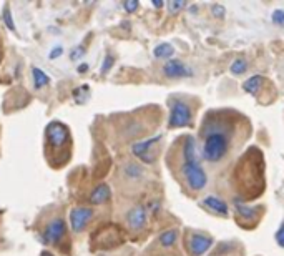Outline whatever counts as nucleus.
Wrapping results in <instances>:
<instances>
[{
  "label": "nucleus",
  "instance_id": "nucleus-1",
  "mask_svg": "<svg viewBox=\"0 0 284 256\" xmlns=\"http://www.w3.org/2000/svg\"><path fill=\"white\" fill-rule=\"evenodd\" d=\"M45 158L52 168L65 167L72 158V135L70 128L54 120L45 128Z\"/></svg>",
  "mask_w": 284,
  "mask_h": 256
},
{
  "label": "nucleus",
  "instance_id": "nucleus-2",
  "mask_svg": "<svg viewBox=\"0 0 284 256\" xmlns=\"http://www.w3.org/2000/svg\"><path fill=\"white\" fill-rule=\"evenodd\" d=\"M229 148V138L225 132L220 130H213L208 133L206 140H204L203 155L208 162H220V160L228 153Z\"/></svg>",
  "mask_w": 284,
  "mask_h": 256
},
{
  "label": "nucleus",
  "instance_id": "nucleus-3",
  "mask_svg": "<svg viewBox=\"0 0 284 256\" xmlns=\"http://www.w3.org/2000/svg\"><path fill=\"white\" fill-rule=\"evenodd\" d=\"M65 236H67V223L60 215L50 218L42 229V241L47 245H60Z\"/></svg>",
  "mask_w": 284,
  "mask_h": 256
},
{
  "label": "nucleus",
  "instance_id": "nucleus-4",
  "mask_svg": "<svg viewBox=\"0 0 284 256\" xmlns=\"http://www.w3.org/2000/svg\"><path fill=\"white\" fill-rule=\"evenodd\" d=\"M181 173L183 176H185L188 186H190L191 190H195V192L203 190L204 186H206V181H208L206 173H204V170L198 163H185L181 168Z\"/></svg>",
  "mask_w": 284,
  "mask_h": 256
},
{
  "label": "nucleus",
  "instance_id": "nucleus-5",
  "mask_svg": "<svg viewBox=\"0 0 284 256\" xmlns=\"http://www.w3.org/2000/svg\"><path fill=\"white\" fill-rule=\"evenodd\" d=\"M93 218V210L88 206H77L70 211V228L75 233L85 231L88 223Z\"/></svg>",
  "mask_w": 284,
  "mask_h": 256
},
{
  "label": "nucleus",
  "instance_id": "nucleus-6",
  "mask_svg": "<svg viewBox=\"0 0 284 256\" xmlns=\"http://www.w3.org/2000/svg\"><path fill=\"white\" fill-rule=\"evenodd\" d=\"M191 121V110L185 102H174L170 115V127L171 128H181L190 125Z\"/></svg>",
  "mask_w": 284,
  "mask_h": 256
},
{
  "label": "nucleus",
  "instance_id": "nucleus-7",
  "mask_svg": "<svg viewBox=\"0 0 284 256\" xmlns=\"http://www.w3.org/2000/svg\"><path fill=\"white\" fill-rule=\"evenodd\" d=\"M126 223H128V227L132 228V229H135V231L145 228V225H146V211H145V208H143L142 205L133 206L132 210L126 213Z\"/></svg>",
  "mask_w": 284,
  "mask_h": 256
},
{
  "label": "nucleus",
  "instance_id": "nucleus-8",
  "mask_svg": "<svg viewBox=\"0 0 284 256\" xmlns=\"http://www.w3.org/2000/svg\"><path fill=\"white\" fill-rule=\"evenodd\" d=\"M211 245H213L211 238L199 235V233H195V235H191V238H190V251L196 256L203 255L204 251H208L211 248Z\"/></svg>",
  "mask_w": 284,
  "mask_h": 256
},
{
  "label": "nucleus",
  "instance_id": "nucleus-9",
  "mask_svg": "<svg viewBox=\"0 0 284 256\" xmlns=\"http://www.w3.org/2000/svg\"><path fill=\"white\" fill-rule=\"evenodd\" d=\"M160 140V137H156V138H151V140H146V142H140V143H135V145L132 146V151H133V155L135 157H138L140 160H143V162H146V163H151L153 162V157L148 151L151 150V146L155 145L156 142Z\"/></svg>",
  "mask_w": 284,
  "mask_h": 256
},
{
  "label": "nucleus",
  "instance_id": "nucleus-10",
  "mask_svg": "<svg viewBox=\"0 0 284 256\" xmlns=\"http://www.w3.org/2000/svg\"><path fill=\"white\" fill-rule=\"evenodd\" d=\"M110 197H112L110 186L102 183L93 188V192H91L88 197V201L91 205H103V203H107L108 199H110Z\"/></svg>",
  "mask_w": 284,
  "mask_h": 256
},
{
  "label": "nucleus",
  "instance_id": "nucleus-11",
  "mask_svg": "<svg viewBox=\"0 0 284 256\" xmlns=\"http://www.w3.org/2000/svg\"><path fill=\"white\" fill-rule=\"evenodd\" d=\"M165 73H167L168 77H171V79H174V77L191 75V72L188 70L181 62H178V60H171V62H168L167 65H165Z\"/></svg>",
  "mask_w": 284,
  "mask_h": 256
},
{
  "label": "nucleus",
  "instance_id": "nucleus-12",
  "mask_svg": "<svg viewBox=\"0 0 284 256\" xmlns=\"http://www.w3.org/2000/svg\"><path fill=\"white\" fill-rule=\"evenodd\" d=\"M204 205H206L209 210L216 211V213H220V215L228 213V206H226V203L216 197H206L204 198Z\"/></svg>",
  "mask_w": 284,
  "mask_h": 256
},
{
  "label": "nucleus",
  "instance_id": "nucleus-13",
  "mask_svg": "<svg viewBox=\"0 0 284 256\" xmlns=\"http://www.w3.org/2000/svg\"><path fill=\"white\" fill-rule=\"evenodd\" d=\"M32 77H33V84H35V88L37 90H40V88H43V86H47L50 84L49 75H45L43 70H40V68H37V67L32 68Z\"/></svg>",
  "mask_w": 284,
  "mask_h": 256
},
{
  "label": "nucleus",
  "instance_id": "nucleus-14",
  "mask_svg": "<svg viewBox=\"0 0 284 256\" xmlns=\"http://www.w3.org/2000/svg\"><path fill=\"white\" fill-rule=\"evenodd\" d=\"M263 82L264 79L263 77H251L250 80H246L244 82V85H243V88L246 90V92H250V93H257L259 92V88L263 86Z\"/></svg>",
  "mask_w": 284,
  "mask_h": 256
},
{
  "label": "nucleus",
  "instance_id": "nucleus-15",
  "mask_svg": "<svg viewBox=\"0 0 284 256\" xmlns=\"http://www.w3.org/2000/svg\"><path fill=\"white\" fill-rule=\"evenodd\" d=\"M153 54H155L156 58H170L174 54V47L171 43H161L153 50Z\"/></svg>",
  "mask_w": 284,
  "mask_h": 256
},
{
  "label": "nucleus",
  "instance_id": "nucleus-16",
  "mask_svg": "<svg viewBox=\"0 0 284 256\" xmlns=\"http://www.w3.org/2000/svg\"><path fill=\"white\" fill-rule=\"evenodd\" d=\"M185 160L186 163H196V153H195V140L188 137L185 142Z\"/></svg>",
  "mask_w": 284,
  "mask_h": 256
},
{
  "label": "nucleus",
  "instance_id": "nucleus-17",
  "mask_svg": "<svg viewBox=\"0 0 284 256\" xmlns=\"http://www.w3.org/2000/svg\"><path fill=\"white\" fill-rule=\"evenodd\" d=\"M178 240V231L176 229H168V231H165V233H161V236H160V243L163 246H171L174 245Z\"/></svg>",
  "mask_w": 284,
  "mask_h": 256
},
{
  "label": "nucleus",
  "instance_id": "nucleus-18",
  "mask_svg": "<svg viewBox=\"0 0 284 256\" xmlns=\"http://www.w3.org/2000/svg\"><path fill=\"white\" fill-rule=\"evenodd\" d=\"M246 60L244 58H236L233 63H231V72L234 73V75H241V73L246 72Z\"/></svg>",
  "mask_w": 284,
  "mask_h": 256
},
{
  "label": "nucleus",
  "instance_id": "nucleus-19",
  "mask_svg": "<svg viewBox=\"0 0 284 256\" xmlns=\"http://www.w3.org/2000/svg\"><path fill=\"white\" fill-rule=\"evenodd\" d=\"M186 7V2L185 0H170L168 2V10L170 14H178L181 8Z\"/></svg>",
  "mask_w": 284,
  "mask_h": 256
},
{
  "label": "nucleus",
  "instance_id": "nucleus-20",
  "mask_svg": "<svg viewBox=\"0 0 284 256\" xmlns=\"http://www.w3.org/2000/svg\"><path fill=\"white\" fill-rule=\"evenodd\" d=\"M273 22L279 27H284V10H274L273 12Z\"/></svg>",
  "mask_w": 284,
  "mask_h": 256
},
{
  "label": "nucleus",
  "instance_id": "nucleus-21",
  "mask_svg": "<svg viewBox=\"0 0 284 256\" xmlns=\"http://www.w3.org/2000/svg\"><path fill=\"white\" fill-rule=\"evenodd\" d=\"M211 10H213V15L218 17V19H223L225 14H226V10H225V7H223V5H213Z\"/></svg>",
  "mask_w": 284,
  "mask_h": 256
},
{
  "label": "nucleus",
  "instance_id": "nucleus-22",
  "mask_svg": "<svg viewBox=\"0 0 284 256\" xmlns=\"http://www.w3.org/2000/svg\"><path fill=\"white\" fill-rule=\"evenodd\" d=\"M3 19H5V24H7V27L10 28V30H14V32H15V24H14V20H12L10 14H8L7 7H5V14H3Z\"/></svg>",
  "mask_w": 284,
  "mask_h": 256
},
{
  "label": "nucleus",
  "instance_id": "nucleus-23",
  "mask_svg": "<svg viewBox=\"0 0 284 256\" xmlns=\"http://www.w3.org/2000/svg\"><path fill=\"white\" fill-rule=\"evenodd\" d=\"M140 3L137 2V0H133V2H125L123 3V7H125V10H128V12H135L138 8Z\"/></svg>",
  "mask_w": 284,
  "mask_h": 256
},
{
  "label": "nucleus",
  "instance_id": "nucleus-24",
  "mask_svg": "<svg viewBox=\"0 0 284 256\" xmlns=\"http://www.w3.org/2000/svg\"><path fill=\"white\" fill-rule=\"evenodd\" d=\"M112 63H113V57H112V55H107V58H105V62H103V68H102V72H103V73H107L108 70H110Z\"/></svg>",
  "mask_w": 284,
  "mask_h": 256
},
{
  "label": "nucleus",
  "instance_id": "nucleus-25",
  "mask_svg": "<svg viewBox=\"0 0 284 256\" xmlns=\"http://www.w3.org/2000/svg\"><path fill=\"white\" fill-rule=\"evenodd\" d=\"M276 241H278L279 246H283L284 248V227L279 228V231L276 233Z\"/></svg>",
  "mask_w": 284,
  "mask_h": 256
},
{
  "label": "nucleus",
  "instance_id": "nucleus-26",
  "mask_svg": "<svg viewBox=\"0 0 284 256\" xmlns=\"http://www.w3.org/2000/svg\"><path fill=\"white\" fill-rule=\"evenodd\" d=\"M60 55H62V49H60V47H57L54 52H50V58H57L60 57Z\"/></svg>",
  "mask_w": 284,
  "mask_h": 256
},
{
  "label": "nucleus",
  "instance_id": "nucleus-27",
  "mask_svg": "<svg viewBox=\"0 0 284 256\" xmlns=\"http://www.w3.org/2000/svg\"><path fill=\"white\" fill-rule=\"evenodd\" d=\"M86 67H88V65H86V63H82V65H80V68H78V72H86Z\"/></svg>",
  "mask_w": 284,
  "mask_h": 256
},
{
  "label": "nucleus",
  "instance_id": "nucleus-28",
  "mask_svg": "<svg viewBox=\"0 0 284 256\" xmlns=\"http://www.w3.org/2000/svg\"><path fill=\"white\" fill-rule=\"evenodd\" d=\"M153 5H155V7H161V5H163V2H158V0H155V2H153Z\"/></svg>",
  "mask_w": 284,
  "mask_h": 256
}]
</instances>
